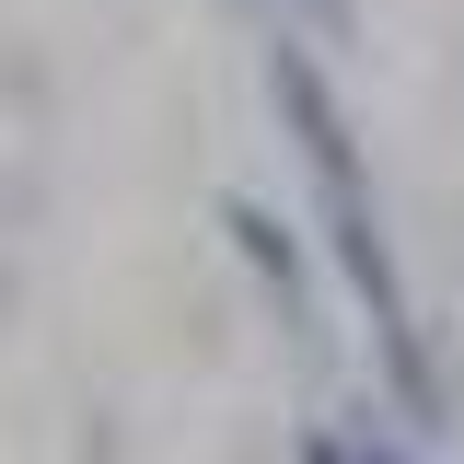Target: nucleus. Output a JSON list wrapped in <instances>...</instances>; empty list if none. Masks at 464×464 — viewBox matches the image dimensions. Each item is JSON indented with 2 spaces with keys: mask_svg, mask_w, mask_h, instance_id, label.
I'll return each instance as SVG.
<instances>
[{
  "mask_svg": "<svg viewBox=\"0 0 464 464\" xmlns=\"http://www.w3.org/2000/svg\"><path fill=\"white\" fill-rule=\"evenodd\" d=\"M267 93H279L290 140H302V163H314V198H325V244H337L348 290H360V314H372V337H383V372L406 383L418 418H441V383H430V360H418V325H406V290H395V256H383V209H372V174H360V140H348L337 93H325V70L302 47L267 58Z\"/></svg>",
  "mask_w": 464,
  "mask_h": 464,
  "instance_id": "obj_1",
  "label": "nucleus"
},
{
  "mask_svg": "<svg viewBox=\"0 0 464 464\" xmlns=\"http://www.w3.org/2000/svg\"><path fill=\"white\" fill-rule=\"evenodd\" d=\"M221 221H232V244H244V256H256V267H267V279H279V302H290V290H302V267H290V232L267 221V209H256V198H232Z\"/></svg>",
  "mask_w": 464,
  "mask_h": 464,
  "instance_id": "obj_2",
  "label": "nucleus"
},
{
  "mask_svg": "<svg viewBox=\"0 0 464 464\" xmlns=\"http://www.w3.org/2000/svg\"><path fill=\"white\" fill-rule=\"evenodd\" d=\"M302 464H360V453H348L337 430H314V441H302Z\"/></svg>",
  "mask_w": 464,
  "mask_h": 464,
  "instance_id": "obj_3",
  "label": "nucleus"
},
{
  "mask_svg": "<svg viewBox=\"0 0 464 464\" xmlns=\"http://www.w3.org/2000/svg\"><path fill=\"white\" fill-rule=\"evenodd\" d=\"M314 12H325V24H337V12H348V0H314Z\"/></svg>",
  "mask_w": 464,
  "mask_h": 464,
  "instance_id": "obj_4",
  "label": "nucleus"
},
{
  "mask_svg": "<svg viewBox=\"0 0 464 464\" xmlns=\"http://www.w3.org/2000/svg\"><path fill=\"white\" fill-rule=\"evenodd\" d=\"M360 464H406V453H360Z\"/></svg>",
  "mask_w": 464,
  "mask_h": 464,
  "instance_id": "obj_5",
  "label": "nucleus"
}]
</instances>
